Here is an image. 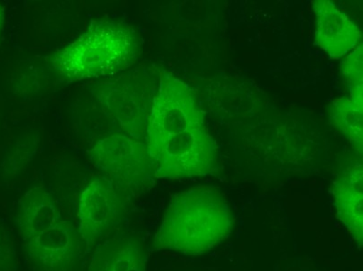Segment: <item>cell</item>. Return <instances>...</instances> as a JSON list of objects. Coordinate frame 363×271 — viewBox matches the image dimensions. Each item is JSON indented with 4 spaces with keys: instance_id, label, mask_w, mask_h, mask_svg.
<instances>
[{
    "instance_id": "cell-1",
    "label": "cell",
    "mask_w": 363,
    "mask_h": 271,
    "mask_svg": "<svg viewBox=\"0 0 363 271\" xmlns=\"http://www.w3.org/2000/svg\"><path fill=\"white\" fill-rule=\"evenodd\" d=\"M145 140L156 178L203 177L219 170L217 145L196 92L170 72H160Z\"/></svg>"
},
{
    "instance_id": "cell-2",
    "label": "cell",
    "mask_w": 363,
    "mask_h": 271,
    "mask_svg": "<svg viewBox=\"0 0 363 271\" xmlns=\"http://www.w3.org/2000/svg\"><path fill=\"white\" fill-rule=\"evenodd\" d=\"M234 219L226 197L211 187L174 194L164 211L154 247L184 255H202L232 233Z\"/></svg>"
},
{
    "instance_id": "cell-3",
    "label": "cell",
    "mask_w": 363,
    "mask_h": 271,
    "mask_svg": "<svg viewBox=\"0 0 363 271\" xmlns=\"http://www.w3.org/2000/svg\"><path fill=\"white\" fill-rule=\"evenodd\" d=\"M140 54V38L130 25L102 19L56 52L52 66L69 82L108 77L131 67Z\"/></svg>"
},
{
    "instance_id": "cell-4",
    "label": "cell",
    "mask_w": 363,
    "mask_h": 271,
    "mask_svg": "<svg viewBox=\"0 0 363 271\" xmlns=\"http://www.w3.org/2000/svg\"><path fill=\"white\" fill-rule=\"evenodd\" d=\"M91 157L94 166L125 193L147 190L156 179L146 144L128 136L102 138L92 148Z\"/></svg>"
},
{
    "instance_id": "cell-5",
    "label": "cell",
    "mask_w": 363,
    "mask_h": 271,
    "mask_svg": "<svg viewBox=\"0 0 363 271\" xmlns=\"http://www.w3.org/2000/svg\"><path fill=\"white\" fill-rule=\"evenodd\" d=\"M126 193L107 177H96L79 200V227L82 240L94 243L107 236L125 219Z\"/></svg>"
},
{
    "instance_id": "cell-6",
    "label": "cell",
    "mask_w": 363,
    "mask_h": 271,
    "mask_svg": "<svg viewBox=\"0 0 363 271\" xmlns=\"http://www.w3.org/2000/svg\"><path fill=\"white\" fill-rule=\"evenodd\" d=\"M78 228L60 221L39 236L24 243L29 271H74L81 258Z\"/></svg>"
},
{
    "instance_id": "cell-7",
    "label": "cell",
    "mask_w": 363,
    "mask_h": 271,
    "mask_svg": "<svg viewBox=\"0 0 363 271\" xmlns=\"http://www.w3.org/2000/svg\"><path fill=\"white\" fill-rule=\"evenodd\" d=\"M315 11V41L333 58H340L357 45L358 26L328 0L312 2Z\"/></svg>"
},
{
    "instance_id": "cell-8",
    "label": "cell",
    "mask_w": 363,
    "mask_h": 271,
    "mask_svg": "<svg viewBox=\"0 0 363 271\" xmlns=\"http://www.w3.org/2000/svg\"><path fill=\"white\" fill-rule=\"evenodd\" d=\"M62 221L60 211L44 187L26 192L18 204L16 227L24 243L30 240Z\"/></svg>"
},
{
    "instance_id": "cell-9",
    "label": "cell",
    "mask_w": 363,
    "mask_h": 271,
    "mask_svg": "<svg viewBox=\"0 0 363 271\" xmlns=\"http://www.w3.org/2000/svg\"><path fill=\"white\" fill-rule=\"evenodd\" d=\"M333 194L340 219L348 227L359 246L363 244L362 167L349 168L333 184Z\"/></svg>"
},
{
    "instance_id": "cell-10",
    "label": "cell",
    "mask_w": 363,
    "mask_h": 271,
    "mask_svg": "<svg viewBox=\"0 0 363 271\" xmlns=\"http://www.w3.org/2000/svg\"><path fill=\"white\" fill-rule=\"evenodd\" d=\"M146 247L138 237L120 236L95 251L88 271H146Z\"/></svg>"
},
{
    "instance_id": "cell-11",
    "label": "cell",
    "mask_w": 363,
    "mask_h": 271,
    "mask_svg": "<svg viewBox=\"0 0 363 271\" xmlns=\"http://www.w3.org/2000/svg\"><path fill=\"white\" fill-rule=\"evenodd\" d=\"M330 122L342 132L359 153L363 148V106L343 97L333 101L329 107Z\"/></svg>"
},
{
    "instance_id": "cell-12",
    "label": "cell",
    "mask_w": 363,
    "mask_h": 271,
    "mask_svg": "<svg viewBox=\"0 0 363 271\" xmlns=\"http://www.w3.org/2000/svg\"><path fill=\"white\" fill-rule=\"evenodd\" d=\"M343 77L347 82L351 100L363 106V48L359 45L342 64Z\"/></svg>"
},
{
    "instance_id": "cell-13",
    "label": "cell",
    "mask_w": 363,
    "mask_h": 271,
    "mask_svg": "<svg viewBox=\"0 0 363 271\" xmlns=\"http://www.w3.org/2000/svg\"><path fill=\"white\" fill-rule=\"evenodd\" d=\"M16 251L11 233L0 220V271H15Z\"/></svg>"
},
{
    "instance_id": "cell-14",
    "label": "cell",
    "mask_w": 363,
    "mask_h": 271,
    "mask_svg": "<svg viewBox=\"0 0 363 271\" xmlns=\"http://www.w3.org/2000/svg\"><path fill=\"white\" fill-rule=\"evenodd\" d=\"M2 25H3V11H2V9L0 8V31H1Z\"/></svg>"
}]
</instances>
